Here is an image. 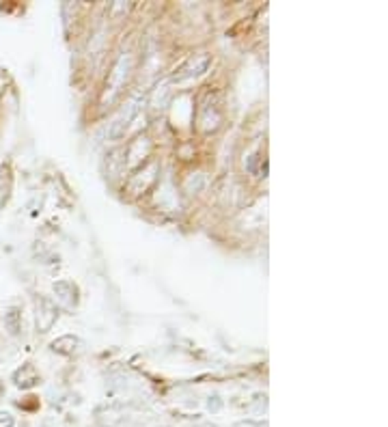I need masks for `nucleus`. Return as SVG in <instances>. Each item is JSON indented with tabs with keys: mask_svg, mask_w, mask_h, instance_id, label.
I'll list each match as a JSON object with an SVG mask.
<instances>
[{
	"mask_svg": "<svg viewBox=\"0 0 388 427\" xmlns=\"http://www.w3.org/2000/svg\"><path fill=\"white\" fill-rule=\"evenodd\" d=\"M13 380H15L17 387L29 389V387H35V385H37L39 375H37V371H35L31 365H26V367H22V369H17V371L13 373Z\"/></svg>",
	"mask_w": 388,
	"mask_h": 427,
	"instance_id": "f257e3e1",
	"label": "nucleus"
},
{
	"mask_svg": "<svg viewBox=\"0 0 388 427\" xmlns=\"http://www.w3.org/2000/svg\"><path fill=\"white\" fill-rule=\"evenodd\" d=\"M9 192H11V169L5 164L0 166V208L7 203Z\"/></svg>",
	"mask_w": 388,
	"mask_h": 427,
	"instance_id": "f03ea898",
	"label": "nucleus"
},
{
	"mask_svg": "<svg viewBox=\"0 0 388 427\" xmlns=\"http://www.w3.org/2000/svg\"><path fill=\"white\" fill-rule=\"evenodd\" d=\"M5 324H7V328L15 334L17 330H20V313H17V309H11L7 316H5Z\"/></svg>",
	"mask_w": 388,
	"mask_h": 427,
	"instance_id": "7ed1b4c3",
	"label": "nucleus"
},
{
	"mask_svg": "<svg viewBox=\"0 0 388 427\" xmlns=\"http://www.w3.org/2000/svg\"><path fill=\"white\" fill-rule=\"evenodd\" d=\"M0 427H13V417L9 412H0Z\"/></svg>",
	"mask_w": 388,
	"mask_h": 427,
	"instance_id": "20e7f679",
	"label": "nucleus"
},
{
	"mask_svg": "<svg viewBox=\"0 0 388 427\" xmlns=\"http://www.w3.org/2000/svg\"><path fill=\"white\" fill-rule=\"evenodd\" d=\"M3 393H5V387H3V382H0V397H3Z\"/></svg>",
	"mask_w": 388,
	"mask_h": 427,
	"instance_id": "39448f33",
	"label": "nucleus"
}]
</instances>
